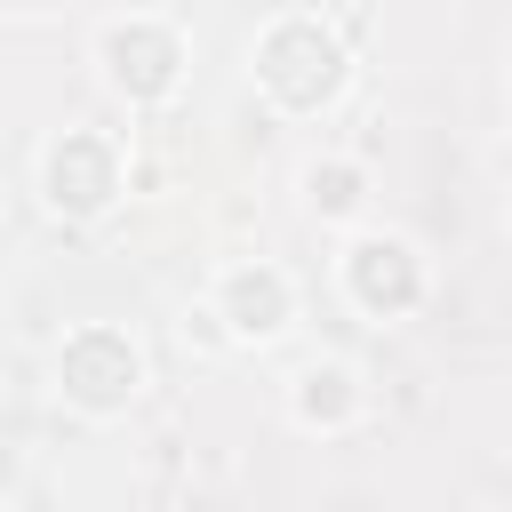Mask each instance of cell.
<instances>
[{
    "label": "cell",
    "instance_id": "cell-1",
    "mask_svg": "<svg viewBox=\"0 0 512 512\" xmlns=\"http://www.w3.org/2000/svg\"><path fill=\"white\" fill-rule=\"evenodd\" d=\"M256 80L280 96V104H320V96H336V80H344V48L312 24V16H280L272 32H264V48H256Z\"/></svg>",
    "mask_w": 512,
    "mask_h": 512
},
{
    "label": "cell",
    "instance_id": "cell-2",
    "mask_svg": "<svg viewBox=\"0 0 512 512\" xmlns=\"http://www.w3.org/2000/svg\"><path fill=\"white\" fill-rule=\"evenodd\" d=\"M56 384H64V400H80L88 416H112V408L136 400L144 360H136V344H128L120 328H80V336H64V352H56Z\"/></svg>",
    "mask_w": 512,
    "mask_h": 512
},
{
    "label": "cell",
    "instance_id": "cell-3",
    "mask_svg": "<svg viewBox=\"0 0 512 512\" xmlns=\"http://www.w3.org/2000/svg\"><path fill=\"white\" fill-rule=\"evenodd\" d=\"M40 184H48V200H56L64 216H96V208H112V192H120V152H112L104 136H88V128H64V136L48 144V160H40Z\"/></svg>",
    "mask_w": 512,
    "mask_h": 512
},
{
    "label": "cell",
    "instance_id": "cell-4",
    "mask_svg": "<svg viewBox=\"0 0 512 512\" xmlns=\"http://www.w3.org/2000/svg\"><path fill=\"white\" fill-rule=\"evenodd\" d=\"M104 80L120 96H168L176 88V32L152 16H128L104 32Z\"/></svg>",
    "mask_w": 512,
    "mask_h": 512
},
{
    "label": "cell",
    "instance_id": "cell-5",
    "mask_svg": "<svg viewBox=\"0 0 512 512\" xmlns=\"http://www.w3.org/2000/svg\"><path fill=\"white\" fill-rule=\"evenodd\" d=\"M288 304H296V296H288V280H280L272 264H232V272L216 280V312H224L232 336H256V344L280 336V328H288Z\"/></svg>",
    "mask_w": 512,
    "mask_h": 512
},
{
    "label": "cell",
    "instance_id": "cell-6",
    "mask_svg": "<svg viewBox=\"0 0 512 512\" xmlns=\"http://www.w3.org/2000/svg\"><path fill=\"white\" fill-rule=\"evenodd\" d=\"M344 280H352V296L376 304V312H400V304H416V288H424L408 240H360V248L344 256Z\"/></svg>",
    "mask_w": 512,
    "mask_h": 512
}]
</instances>
